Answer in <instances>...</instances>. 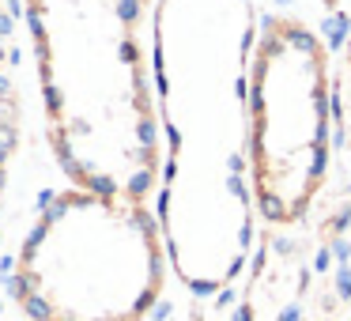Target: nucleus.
Segmentation results:
<instances>
[{"mask_svg":"<svg viewBox=\"0 0 351 321\" xmlns=\"http://www.w3.org/2000/svg\"><path fill=\"white\" fill-rule=\"evenodd\" d=\"M253 0H155L159 114L155 215L170 272L200 298L227 291L253 250L250 76L261 42Z\"/></svg>","mask_w":351,"mask_h":321,"instance_id":"1","label":"nucleus"},{"mask_svg":"<svg viewBox=\"0 0 351 321\" xmlns=\"http://www.w3.org/2000/svg\"><path fill=\"white\" fill-rule=\"evenodd\" d=\"M332 64L317 31L268 16L250 76V170L257 215L295 227L321 197L332 152Z\"/></svg>","mask_w":351,"mask_h":321,"instance_id":"4","label":"nucleus"},{"mask_svg":"<svg viewBox=\"0 0 351 321\" xmlns=\"http://www.w3.org/2000/svg\"><path fill=\"white\" fill-rule=\"evenodd\" d=\"M167 268L152 208L72 185L27 230L12 295L31 321H144L167 287Z\"/></svg>","mask_w":351,"mask_h":321,"instance_id":"3","label":"nucleus"},{"mask_svg":"<svg viewBox=\"0 0 351 321\" xmlns=\"http://www.w3.org/2000/svg\"><path fill=\"white\" fill-rule=\"evenodd\" d=\"M155 0H27L46 136L76 189L152 204L159 114Z\"/></svg>","mask_w":351,"mask_h":321,"instance_id":"2","label":"nucleus"}]
</instances>
